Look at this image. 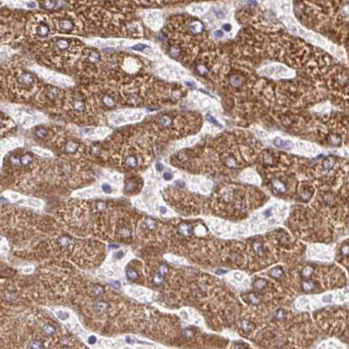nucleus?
Masks as SVG:
<instances>
[{
    "label": "nucleus",
    "mask_w": 349,
    "mask_h": 349,
    "mask_svg": "<svg viewBox=\"0 0 349 349\" xmlns=\"http://www.w3.org/2000/svg\"><path fill=\"white\" fill-rule=\"evenodd\" d=\"M9 83L12 86L13 90L21 97H29L33 94L38 86L35 75L25 69H17L13 71L12 75L8 78Z\"/></svg>",
    "instance_id": "1"
},
{
    "label": "nucleus",
    "mask_w": 349,
    "mask_h": 349,
    "mask_svg": "<svg viewBox=\"0 0 349 349\" xmlns=\"http://www.w3.org/2000/svg\"><path fill=\"white\" fill-rule=\"evenodd\" d=\"M54 28L62 33H69L76 27L75 19L71 16L66 14H61L55 17L54 19Z\"/></svg>",
    "instance_id": "2"
},
{
    "label": "nucleus",
    "mask_w": 349,
    "mask_h": 349,
    "mask_svg": "<svg viewBox=\"0 0 349 349\" xmlns=\"http://www.w3.org/2000/svg\"><path fill=\"white\" fill-rule=\"evenodd\" d=\"M28 31H29L30 34H32L35 37L43 39V38H47L49 36L51 28H50L49 24L47 20H41V18H40V19L32 20V22L28 27Z\"/></svg>",
    "instance_id": "3"
},
{
    "label": "nucleus",
    "mask_w": 349,
    "mask_h": 349,
    "mask_svg": "<svg viewBox=\"0 0 349 349\" xmlns=\"http://www.w3.org/2000/svg\"><path fill=\"white\" fill-rule=\"evenodd\" d=\"M102 102L103 105L109 108H113L116 105V99L110 94H104L102 96Z\"/></svg>",
    "instance_id": "4"
},
{
    "label": "nucleus",
    "mask_w": 349,
    "mask_h": 349,
    "mask_svg": "<svg viewBox=\"0 0 349 349\" xmlns=\"http://www.w3.org/2000/svg\"><path fill=\"white\" fill-rule=\"evenodd\" d=\"M274 145L279 148L282 149H285V150H289L291 149L293 146V143L290 140H285V139H282V138H276L274 140Z\"/></svg>",
    "instance_id": "5"
},
{
    "label": "nucleus",
    "mask_w": 349,
    "mask_h": 349,
    "mask_svg": "<svg viewBox=\"0 0 349 349\" xmlns=\"http://www.w3.org/2000/svg\"><path fill=\"white\" fill-rule=\"evenodd\" d=\"M178 233L180 235H182L184 236H189V235H191V234H192V232L193 230V228H192V226L191 224L182 223V224H180L178 226Z\"/></svg>",
    "instance_id": "6"
},
{
    "label": "nucleus",
    "mask_w": 349,
    "mask_h": 349,
    "mask_svg": "<svg viewBox=\"0 0 349 349\" xmlns=\"http://www.w3.org/2000/svg\"><path fill=\"white\" fill-rule=\"evenodd\" d=\"M55 331H56L55 327L53 325H51V324H45L42 326V332L47 336L54 335L55 333Z\"/></svg>",
    "instance_id": "7"
},
{
    "label": "nucleus",
    "mask_w": 349,
    "mask_h": 349,
    "mask_svg": "<svg viewBox=\"0 0 349 349\" xmlns=\"http://www.w3.org/2000/svg\"><path fill=\"white\" fill-rule=\"evenodd\" d=\"M269 274H270V276H271L273 278H275V279H279V278L283 276V269H282L280 267H276V268L271 269V270L269 271Z\"/></svg>",
    "instance_id": "8"
},
{
    "label": "nucleus",
    "mask_w": 349,
    "mask_h": 349,
    "mask_svg": "<svg viewBox=\"0 0 349 349\" xmlns=\"http://www.w3.org/2000/svg\"><path fill=\"white\" fill-rule=\"evenodd\" d=\"M335 165V159L333 158H327L323 161V167L326 170H330L332 169Z\"/></svg>",
    "instance_id": "9"
},
{
    "label": "nucleus",
    "mask_w": 349,
    "mask_h": 349,
    "mask_svg": "<svg viewBox=\"0 0 349 349\" xmlns=\"http://www.w3.org/2000/svg\"><path fill=\"white\" fill-rule=\"evenodd\" d=\"M302 287H303V290L305 291H311V290H312L314 289L315 284L311 280H305V281H303Z\"/></svg>",
    "instance_id": "10"
},
{
    "label": "nucleus",
    "mask_w": 349,
    "mask_h": 349,
    "mask_svg": "<svg viewBox=\"0 0 349 349\" xmlns=\"http://www.w3.org/2000/svg\"><path fill=\"white\" fill-rule=\"evenodd\" d=\"M273 186H274V188L276 190V191H278L279 192H284L285 191H286V186H285V185L283 184V183H282V182H280L279 180H274L273 181Z\"/></svg>",
    "instance_id": "11"
},
{
    "label": "nucleus",
    "mask_w": 349,
    "mask_h": 349,
    "mask_svg": "<svg viewBox=\"0 0 349 349\" xmlns=\"http://www.w3.org/2000/svg\"><path fill=\"white\" fill-rule=\"evenodd\" d=\"M241 326H242L243 330H244L245 332H250V331H252V330L254 329V327H255L254 324L251 323V322H250V321H248V320H243Z\"/></svg>",
    "instance_id": "12"
},
{
    "label": "nucleus",
    "mask_w": 349,
    "mask_h": 349,
    "mask_svg": "<svg viewBox=\"0 0 349 349\" xmlns=\"http://www.w3.org/2000/svg\"><path fill=\"white\" fill-rule=\"evenodd\" d=\"M126 275L129 279L130 280H137L138 279V273L132 268H129L126 271Z\"/></svg>",
    "instance_id": "13"
},
{
    "label": "nucleus",
    "mask_w": 349,
    "mask_h": 349,
    "mask_svg": "<svg viewBox=\"0 0 349 349\" xmlns=\"http://www.w3.org/2000/svg\"><path fill=\"white\" fill-rule=\"evenodd\" d=\"M118 233H119V235H120L122 238H123V239H125V238H130V235H131L130 230L128 229V228H120L119 231H118Z\"/></svg>",
    "instance_id": "14"
},
{
    "label": "nucleus",
    "mask_w": 349,
    "mask_h": 349,
    "mask_svg": "<svg viewBox=\"0 0 349 349\" xmlns=\"http://www.w3.org/2000/svg\"><path fill=\"white\" fill-rule=\"evenodd\" d=\"M248 299L253 305H258L260 303V298L256 293H250L248 297Z\"/></svg>",
    "instance_id": "15"
},
{
    "label": "nucleus",
    "mask_w": 349,
    "mask_h": 349,
    "mask_svg": "<svg viewBox=\"0 0 349 349\" xmlns=\"http://www.w3.org/2000/svg\"><path fill=\"white\" fill-rule=\"evenodd\" d=\"M314 269L311 266H306L305 268H304V269L302 270V276L304 277H310L312 276V274L313 273Z\"/></svg>",
    "instance_id": "16"
},
{
    "label": "nucleus",
    "mask_w": 349,
    "mask_h": 349,
    "mask_svg": "<svg viewBox=\"0 0 349 349\" xmlns=\"http://www.w3.org/2000/svg\"><path fill=\"white\" fill-rule=\"evenodd\" d=\"M253 285H254L255 288H257L258 290H262L267 285V281H265L263 279H258V280L255 281Z\"/></svg>",
    "instance_id": "17"
},
{
    "label": "nucleus",
    "mask_w": 349,
    "mask_h": 349,
    "mask_svg": "<svg viewBox=\"0 0 349 349\" xmlns=\"http://www.w3.org/2000/svg\"><path fill=\"white\" fill-rule=\"evenodd\" d=\"M108 304L107 303H105V302H98V303H96L95 305H94V307H95V309L97 310V311H99V312H104V311H106V309L108 308Z\"/></svg>",
    "instance_id": "18"
},
{
    "label": "nucleus",
    "mask_w": 349,
    "mask_h": 349,
    "mask_svg": "<svg viewBox=\"0 0 349 349\" xmlns=\"http://www.w3.org/2000/svg\"><path fill=\"white\" fill-rule=\"evenodd\" d=\"M30 348L31 349H42L43 348V343L40 341L34 340L30 343Z\"/></svg>",
    "instance_id": "19"
},
{
    "label": "nucleus",
    "mask_w": 349,
    "mask_h": 349,
    "mask_svg": "<svg viewBox=\"0 0 349 349\" xmlns=\"http://www.w3.org/2000/svg\"><path fill=\"white\" fill-rule=\"evenodd\" d=\"M136 187H137V184L135 183V181H133V180H130V181H128V182H127V184H126V186H125V189H126L127 191H129V192H131V191L135 190V189H136Z\"/></svg>",
    "instance_id": "20"
},
{
    "label": "nucleus",
    "mask_w": 349,
    "mask_h": 349,
    "mask_svg": "<svg viewBox=\"0 0 349 349\" xmlns=\"http://www.w3.org/2000/svg\"><path fill=\"white\" fill-rule=\"evenodd\" d=\"M59 243L61 244V246H63V247L69 246L70 239L68 237H67V236H62L61 239H59Z\"/></svg>",
    "instance_id": "21"
},
{
    "label": "nucleus",
    "mask_w": 349,
    "mask_h": 349,
    "mask_svg": "<svg viewBox=\"0 0 349 349\" xmlns=\"http://www.w3.org/2000/svg\"><path fill=\"white\" fill-rule=\"evenodd\" d=\"M164 280H165V277L163 276H161L160 274H159V273L156 274L154 276V277H153V282L156 284H161L164 282Z\"/></svg>",
    "instance_id": "22"
},
{
    "label": "nucleus",
    "mask_w": 349,
    "mask_h": 349,
    "mask_svg": "<svg viewBox=\"0 0 349 349\" xmlns=\"http://www.w3.org/2000/svg\"><path fill=\"white\" fill-rule=\"evenodd\" d=\"M276 318L278 320H281V321L284 320V319H286V314H285L284 311L282 310V309L278 310L277 312H276Z\"/></svg>",
    "instance_id": "23"
},
{
    "label": "nucleus",
    "mask_w": 349,
    "mask_h": 349,
    "mask_svg": "<svg viewBox=\"0 0 349 349\" xmlns=\"http://www.w3.org/2000/svg\"><path fill=\"white\" fill-rule=\"evenodd\" d=\"M168 271H169V269L166 265H161L159 269V274H160L164 277L167 275Z\"/></svg>",
    "instance_id": "24"
},
{
    "label": "nucleus",
    "mask_w": 349,
    "mask_h": 349,
    "mask_svg": "<svg viewBox=\"0 0 349 349\" xmlns=\"http://www.w3.org/2000/svg\"><path fill=\"white\" fill-rule=\"evenodd\" d=\"M103 292H104V289H103L102 286H101V285H99V284L94 286V293L95 295H101V294H102Z\"/></svg>",
    "instance_id": "25"
},
{
    "label": "nucleus",
    "mask_w": 349,
    "mask_h": 349,
    "mask_svg": "<svg viewBox=\"0 0 349 349\" xmlns=\"http://www.w3.org/2000/svg\"><path fill=\"white\" fill-rule=\"evenodd\" d=\"M155 226H156V223H155V221L153 220H152V219H147L146 220V227L149 229H151V230L154 229Z\"/></svg>",
    "instance_id": "26"
},
{
    "label": "nucleus",
    "mask_w": 349,
    "mask_h": 349,
    "mask_svg": "<svg viewBox=\"0 0 349 349\" xmlns=\"http://www.w3.org/2000/svg\"><path fill=\"white\" fill-rule=\"evenodd\" d=\"M57 316H58V318H59L60 319H62V320H64V319H68V318L69 317V314H68V312H65L60 311V312H57Z\"/></svg>",
    "instance_id": "27"
},
{
    "label": "nucleus",
    "mask_w": 349,
    "mask_h": 349,
    "mask_svg": "<svg viewBox=\"0 0 349 349\" xmlns=\"http://www.w3.org/2000/svg\"><path fill=\"white\" fill-rule=\"evenodd\" d=\"M253 247H254V250H255L257 253H260V252H262V245H261V243H255L253 244Z\"/></svg>",
    "instance_id": "28"
},
{
    "label": "nucleus",
    "mask_w": 349,
    "mask_h": 349,
    "mask_svg": "<svg viewBox=\"0 0 349 349\" xmlns=\"http://www.w3.org/2000/svg\"><path fill=\"white\" fill-rule=\"evenodd\" d=\"M102 191L105 192V193H110L111 192V191H112V189H111V186L109 185V184H106V183H104L103 185H102Z\"/></svg>",
    "instance_id": "29"
},
{
    "label": "nucleus",
    "mask_w": 349,
    "mask_h": 349,
    "mask_svg": "<svg viewBox=\"0 0 349 349\" xmlns=\"http://www.w3.org/2000/svg\"><path fill=\"white\" fill-rule=\"evenodd\" d=\"M109 283H110V285H111L112 287H114V288H116V289H120V288H121V283H120L119 281L111 280V281H109Z\"/></svg>",
    "instance_id": "30"
},
{
    "label": "nucleus",
    "mask_w": 349,
    "mask_h": 349,
    "mask_svg": "<svg viewBox=\"0 0 349 349\" xmlns=\"http://www.w3.org/2000/svg\"><path fill=\"white\" fill-rule=\"evenodd\" d=\"M9 297H11V301L14 300V299L17 298V296H16L14 293H12V292H6V293H5V299L8 300V299H9Z\"/></svg>",
    "instance_id": "31"
},
{
    "label": "nucleus",
    "mask_w": 349,
    "mask_h": 349,
    "mask_svg": "<svg viewBox=\"0 0 349 349\" xmlns=\"http://www.w3.org/2000/svg\"><path fill=\"white\" fill-rule=\"evenodd\" d=\"M123 256H124V253H123V251H122V250H120V251H118V252H116V253L115 254V257H116V259H121Z\"/></svg>",
    "instance_id": "32"
},
{
    "label": "nucleus",
    "mask_w": 349,
    "mask_h": 349,
    "mask_svg": "<svg viewBox=\"0 0 349 349\" xmlns=\"http://www.w3.org/2000/svg\"><path fill=\"white\" fill-rule=\"evenodd\" d=\"M184 334H185V336L186 337V338H190V337H192V332L191 331V330H189V329H186V330H185L184 331Z\"/></svg>",
    "instance_id": "33"
},
{
    "label": "nucleus",
    "mask_w": 349,
    "mask_h": 349,
    "mask_svg": "<svg viewBox=\"0 0 349 349\" xmlns=\"http://www.w3.org/2000/svg\"><path fill=\"white\" fill-rule=\"evenodd\" d=\"M164 178L166 179V180H171L172 178H173V174L171 173H164Z\"/></svg>",
    "instance_id": "34"
},
{
    "label": "nucleus",
    "mask_w": 349,
    "mask_h": 349,
    "mask_svg": "<svg viewBox=\"0 0 349 349\" xmlns=\"http://www.w3.org/2000/svg\"><path fill=\"white\" fill-rule=\"evenodd\" d=\"M87 341H88V343H89V344L93 345V344H94V343L96 342V338H95L94 335H92V336H90V337L88 338Z\"/></svg>",
    "instance_id": "35"
},
{
    "label": "nucleus",
    "mask_w": 349,
    "mask_h": 349,
    "mask_svg": "<svg viewBox=\"0 0 349 349\" xmlns=\"http://www.w3.org/2000/svg\"><path fill=\"white\" fill-rule=\"evenodd\" d=\"M207 120H209L210 122L214 123V124H218V125H219V123H217V122H216V121H215V120H214V119L212 116H210L209 115H207Z\"/></svg>",
    "instance_id": "36"
},
{
    "label": "nucleus",
    "mask_w": 349,
    "mask_h": 349,
    "mask_svg": "<svg viewBox=\"0 0 349 349\" xmlns=\"http://www.w3.org/2000/svg\"><path fill=\"white\" fill-rule=\"evenodd\" d=\"M214 35L216 36V37H219V38H221L222 36H223V32H221V31H216V32H214Z\"/></svg>",
    "instance_id": "37"
},
{
    "label": "nucleus",
    "mask_w": 349,
    "mask_h": 349,
    "mask_svg": "<svg viewBox=\"0 0 349 349\" xmlns=\"http://www.w3.org/2000/svg\"><path fill=\"white\" fill-rule=\"evenodd\" d=\"M331 298H332V296H331V295L325 296V297H323V301H324V302H330V301H331Z\"/></svg>",
    "instance_id": "38"
},
{
    "label": "nucleus",
    "mask_w": 349,
    "mask_h": 349,
    "mask_svg": "<svg viewBox=\"0 0 349 349\" xmlns=\"http://www.w3.org/2000/svg\"><path fill=\"white\" fill-rule=\"evenodd\" d=\"M224 30H226V31H230L231 30V25H229V24H226V25H224Z\"/></svg>",
    "instance_id": "39"
},
{
    "label": "nucleus",
    "mask_w": 349,
    "mask_h": 349,
    "mask_svg": "<svg viewBox=\"0 0 349 349\" xmlns=\"http://www.w3.org/2000/svg\"><path fill=\"white\" fill-rule=\"evenodd\" d=\"M159 210H160L159 212H160L161 214H163L166 213V207H161Z\"/></svg>",
    "instance_id": "40"
},
{
    "label": "nucleus",
    "mask_w": 349,
    "mask_h": 349,
    "mask_svg": "<svg viewBox=\"0 0 349 349\" xmlns=\"http://www.w3.org/2000/svg\"><path fill=\"white\" fill-rule=\"evenodd\" d=\"M179 187H184V185H185V184H184V182H180V181H178L177 183H176Z\"/></svg>",
    "instance_id": "41"
},
{
    "label": "nucleus",
    "mask_w": 349,
    "mask_h": 349,
    "mask_svg": "<svg viewBox=\"0 0 349 349\" xmlns=\"http://www.w3.org/2000/svg\"><path fill=\"white\" fill-rule=\"evenodd\" d=\"M157 166V169H158L159 171H161V170L163 169L162 166H161V165H159V164H157V166Z\"/></svg>",
    "instance_id": "42"
},
{
    "label": "nucleus",
    "mask_w": 349,
    "mask_h": 349,
    "mask_svg": "<svg viewBox=\"0 0 349 349\" xmlns=\"http://www.w3.org/2000/svg\"><path fill=\"white\" fill-rule=\"evenodd\" d=\"M118 245H116V244H111L110 245V249H118Z\"/></svg>",
    "instance_id": "43"
},
{
    "label": "nucleus",
    "mask_w": 349,
    "mask_h": 349,
    "mask_svg": "<svg viewBox=\"0 0 349 349\" xmlns=\"http://www.w3.org/2000/svg\"><path fill=\"white\" fill-rule=\"evenodd\" d=\"M226 271L225 270H221V269H219V270H217V273H221V274H224Z\"/></svg>",
    "instance_id": "44"
}]
</instances>
